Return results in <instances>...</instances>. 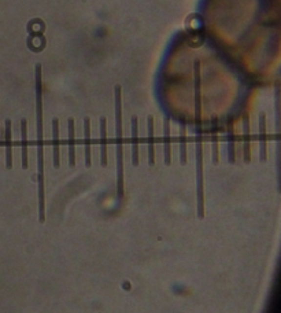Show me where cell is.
Masks as SVG:
<instances>
[{
	"label": "cell",
	"instance_id": "6da1fadb",
	"mask_svg": "<svg viewBox=\"0 0 281 313\" xmlns=\"http://www.w3.org/2000/svg\"><path fill=\"white\" fill-rule=\"evenodd\" d=\"M36 139H37V183H39V221L45 223V188H44V122H43L42 65L36 63Z\"/></svg>",
	"mask_w": 281,
	"mask_h": 313
},
{
	"label": "cell",
	"instance_id": "7a4b0ae2",
	"mask_svg": "<svg viewBox=\"0 0 281 313\" xmlns=\"http://www.w3.org/2000/svg\"><path fill=\"white\" fill-rule=\"evenodd\" d=\"M115 96V146H117V193L124 196V148H122V91L121 85L114 88Z\"/></svg>",
	"mask_w": 281,
	"mask_h": 313
},
{
	"label": "cell",
	"instance_id": "3957f363",
	"mask_svg": "<svg viewBox=\"0 0 281 313\" xmlns=\"http://www.w3.org/2000/svg\"><path fill=\"white\" fill-rule=\"evenodd\" d=\"M196 194L197 216L204 218V168H203V144H202V129L197 126L196 136Z\"/></svg>",
	"mask_w": 281,
	"mask_h": 313
},
{
	"label": "cell",
	"instance_id": "277c9868",
	"mask_svg": "<svg viewBox=\"0 0 281 313\" xmlns=\"http://www.w3.org/2000/svg\"><path fill=\"white\" fill-rule=\"evenodd\" d=\"M200 62L196 61L194 65V90H195V119L197 126H200L202 117V92H200Z\"/></svg>",
	"mask_w": 281,
	"mask_h": 313
},
{
	"label": "cell",
	"instance_id": "5b68a950",
	"mask_svg": "<svg viewBox=\"0 0 281 313\" xmlns=\"http://www.w3.org/2000/svg\"><path fill=\"white\" fill-rule=\"evenodd\" d=\"M243 151H244V161L250 164L251 161V135H250V116L244 114L243 117Z\"/></svg>",
	"mask_w": 281,
	"mask_h": 313
},
{
	"label": "cell",
	"instance_id": "8992f818",
	"mask_svg": "<svg viewBox=\"0 0 281 313\" xmlns=\"http://www.w3.org/2000/svg\"><path fill=\"white\" fill-rule=\"evenodd\" d=\"M259 126V158L260 161H266L267 146H266V114L262 112L258 119Z\"/></svg>",
	"mask_w": 281,
	"mask_h": 313
},
{
	"label": "cell",
	"instance_id": "52a82bcc",
	"mask_svg": "<svg viewBox=\"0 0 281 313\" xmlns=\"http://www.w3.org/2000/svg\"><path fill=\"white\" fill-rule=\"evenodd\" d=\"M84 160L85 167L89 168L92 165L91 158V119L85 117L84 119Z\"/></svg>",
	"mask_w": 281,
	"mask_h": 313
},
{
	"label": "cell",
	"instance_id": "ba28073f",
	"mask_svg": "<svg viewBox=\"0 0 281 313\" xmlns=\"http://www.w3.org/2000/svg\"><path fill=\"white\" fill-rule=\"evenodd\" d=\"M147 131H148V164H150V167H154L155 144H154V117H152V116H148Z\"/></svg>",
	"mask_w": 281,
	"mask_h": 313
},
{
	"label": "cell",
	"instance_id": "9c48e42d",
	"mask_svg": "<svg viewBox=\"0 0 281 313\" xmlns=\"http://www.w3.org/2000/svg\"><path fill=\"white\" fill-rule=\"evenodd\" d=\"M21 138H22V168L28 169L29 158H28V121L26 119L21 120Z\"/></svg>",
	"mask_w": 281,
	"mask_h": 313
},
{
	"label": "cell",
	"instance_id": "30bf717a",
	"mask_svg": "<svg viewBox=\"0 0 281 313\" xmlns=\"http://www.w3.org/2000/svg\"><path fill=\"white\" fill-rule=\"evenodd\" d=\"M52 151H54V167L59 168L61 160H59V121L58 119L52 120Z\"/></svg>",
	"mask_w": 281,
	"mask_h": 313
},
{
	"label": "cell",
	"instance_id": "8fae6325",
	"mask_svg": "<svg viewBox=\"0 0 281 313\" xmlns=\"http://www.w3.org/2000/svg\"><path fill=\"white\" fill-rule=\"evenodd\" d=\"M132 162L134 167L139 165V124H137V117H132Z\"/></svg>",
	"mask_w": 281,
	"mask_h": 313
},
{
	"label": "cell",
	"instance_id": "7c38bea8",
	"mask_svg": "<svg viewBox=\"0 0 281 313\" xmlns=\"http://www.w3.org/2000/svg\"><path fill=\"white\" fill-rule=\"evenodd\" d=\"M69 129V165H76V136H74V120L69 119L67 121Z\"/></svg>",
	"mask_w": 281,
	"mask_h": 313
},
{
	"label": "cell",
	"instance_id": "4fadbf2b",
	"mask_svg": "<svg viewBox=\"0 0 281 313\" xmlns=\"http://www.w3.org/2000/svg\"><path fill=\"white\" fill-rule=\"evenodd\" d=\"M100 164L107 165V132H106V119L100 117Z\"/></svg>",
	"mask_w": 281,
	"mask_h": 313
},
{
	"label": "cell",
	"instance_id": "5bb4252c",
	"mask_svg": "<svg viewBox=\"0 0 281 313\" xmlns=\"http://www.w3.org/2000/svg\"><path fill=\"white\" fill-rule=\"evenodd\" d=\"M163 143H165V164L170 165L172 154H170V120L165 117L163 120Z\"/></svg>",
	"mask_w": 281,
	"mask_h": 313
},
{
	"label": "cell",
	"instance_id": "9a60e30c",
	"mask_svg": "<svg viewBox=\"0 0 281 313\" xmlns=\"http://www.w3.org/2000/svg\"><path fill=\"white\" fill-rule=\"evenodd\" d=\"M6 167L13 168V148H11V121L6 120Z\"/></svg>",
	"mask_w": 281,
	"mask_h": 313
},
{
	"label": "cell",
	"instance_id": "2e32d148",
	"mask_svg": "<svg viewBox=\"0 0 281 313\" xmlns=\"http://www.w3.org/2000/svg\"><path fill=\"white\" fill-rule=\"evenodd\" d=\"M226 140H228V161L233 164L235 162V132H233V120H229L228 122V131H226Z\"/></svg>",
	"mask_w": 281,
	"mask_h": 313
},
{
	"label": "cell",
	"instance_id": "e0dca14e",
	"mask_svg": "<svg viewBox=\"0 0 281 313\" xmlns=\"http://www.w3.org/2000/svg\"><path fill=\"white\" fill-rule=\"evenodd\" d=\"M180 161L181 164H187V125L185 122L180 124Z\"/></svg>",
	"mask_w": 281,
	"mask_h": 313
},
{
	"label": "cell",
	"instance_id": "ac0fdd59",
	"mask_svg": "<svg viewBox=\"0 0 281 313\" xmlns=\"http://www.w3.org/2000/svg\"><path fill=\"white\" fill-rule=\"evenodd\" d=\"M213 131H211V153H213V164L217 165L219 162V148H218V132H217V120L213 121Z\"/></svg>",
	"mask_w": 281,
	"mask_h": 313
}]
</instances>
